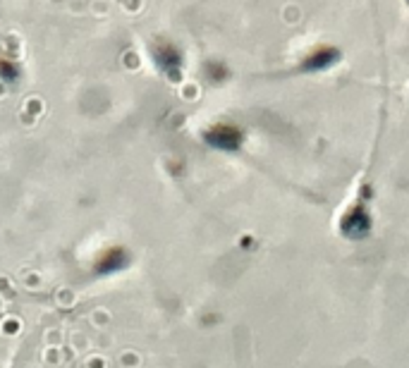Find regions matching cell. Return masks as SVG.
<instances>
[{
    "label": "cell",
    "mask_w": 409,
    "mask_h": 368,
    "mask_svg": "<svg viewBox=\"0 0 409 368\" xmlns=\"http://www.w3.org/2000/svg\"><path fill=\"white\" fill-rule=\"evenodd\" d=\"M407 5H409V0H407Z\"/></svg>",
    "instance_id": "8992f818"
},
{
    "label": "cell",
    "mask_w": 409,
    "mask_h": 368,
    "mask_svg": "<svg viewBox=\"0 0 409 368\" xmlns=\"http://www.w3.org/2000/svg\"><path fill=\"white\" fill-rule=\"evenodd\" d=\"M368 229V216L361 208H357L349 218H345V232L352 237H361Z\"/></svg>",
    "instance_id": "277c9868"
},
{
    "label": "cell",
    "mask_w": 409,
    "mask_h": 368,
    "mask_svg": "<svg viewBox=\"0 0 409 368\" xmlns=\"http://www.w3.org/2000/svg\"><path fill=\"white\" fill-rule=\"evenodd\" d=\"M0 82L7 84V86L20 82V63L14 57H0Z\"/></svg>",
    "instance_id": "5b68a950"
},
{
    "label": "cell",
    "mask_w": 409,
    "mask_h": 368,
    "mask_svg": "<svg viewBox=\"0 0 409 368\" xmlns=\"http://www.w3.org/2000/svg\"><path fill=\"white\" fill-rule=\"evenodd\" d=\"M151 57H153V65L158 67L160 74H165L170 82H180L182 67H184V57H182V50L177 48L173 41H168V38L156 41L151 46Z\"/></svg>",
    "instance_id": "6da1fadb"
},
{
    "label": "cell",
    "mask_w": 409,
    "mask_h": 368,
    "mask_svg": "<svg viewBox=\"0 0 409 368\" xmlns=\"http://www.w3.org/2000/svg\"><path fill=\"white\" fill-rule=\"evenodd\" d=\"M340 60V50L333 48V46H319V48H311L306 53V57L299 63V70L302 72H323L328 67H333L335 63Z\"/></svg>",
    "instance_id": "3957f363"
},
{
    "label": "cell",
    "mask_w": 409,
    "mask_h": 368,
    "mask_svg": "<svg viewBox=\"0 0 409 368\" xmlns=\"http://www.w3.org/2000/svg\"><path fill=\"white\" fill-rule=\"evenodd\" d=\"M203 141L208 146L220 148V151H235V148L242 146V129L237 125H228V122H220V125L208 127L203 132Z\"/></svg>",
    "instance_id": "7a4b0ae2"
}]
</instances>
